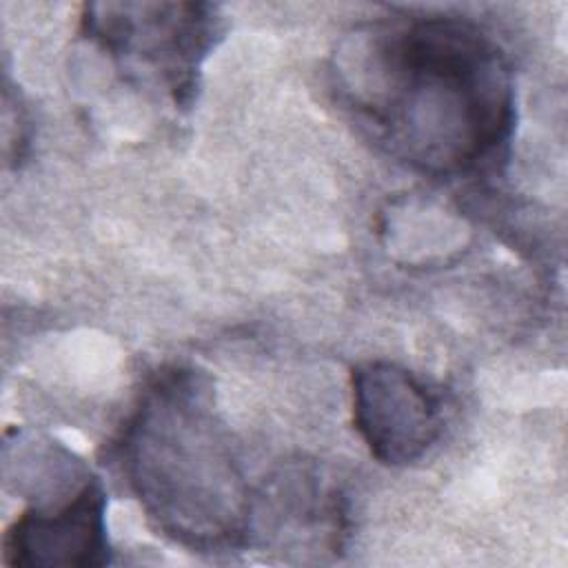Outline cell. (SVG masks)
I'll return each mask as SVG.
<instances>
[{"mask_svg":"<svg viewBox=\"0 0 568 568\" xmlns=\"http://www.w3.org/2000/svg\"><path fill=\"white\" fill-rule=\"evenodd\" d=\"M337 98L386 153L430 178L497 166L515 129L513 69L473 20L388 16L342 40Z\"/></svg>","mask_w":568,"mask_h":568,"instance_id":"cell-1","label":"cell"},{"mask_svg":"<svg viewBox=\"0 0 568 568\" xmlns=\"http://www.w3.org/2000/svg\"><path fill=\"white\" fill-rule=\"evenodd\" d=\"M115 455L149 521L175 544L220 552L248 541L255 499L206 375L184 366L158 373Z\"/></svg>","mask_w":568,"mask_h":568,"instance_id":"cell-2","label":"cell"},{"mask_svg":"<svg viewBox=\"0 0 568 568\" xmlns=\"http://www.w3.org/2000/svg\"><path fill=\"white\" fill-rule=\"evenodd\" d=\"M82 31L113 58L151 69L173 102L189 106L222 18L204 2H95L84 7Z\"/></svg>","mask_w":568,"mask_h":568,"instance_id":"cell-3","label":"cell"},{"mask_svg":"<svg viewBox=\"0 0 568 568\" xmlns=\"http://www.w3.org/2000/svg\"><path fill=\"white\" fill-rule=\"evenodd\" d=\"M353 424L371 455L386 466L422 459L442 433L435 393L408 368L375 359L353 368Z\"/></svg>","mask_w":568,"mask_h":568,"instance_id":"cell-4","label":"cell"},{"mask_svg":"<svg viewBox=\"0 0 568 568\" xmlns=\"http://www.w3.org/2000/svg\"><path fill=\"white\" fill-rule=\"evenodd\" d=\"M7 566H104L111 561L106 537V495L91 475L80 486L27 508L2 539Z\"/></svg>","mask_w":568,"mask_h":568,"instance_id":"cell-5","label":"cell"}]
</instances>
